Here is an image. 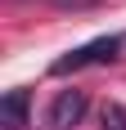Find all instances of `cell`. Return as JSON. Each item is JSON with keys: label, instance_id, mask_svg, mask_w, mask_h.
<instances>
[{"label": "cell", "instance_id": "1", "mask_svg": "<svg viewBox=\"0 0 126 130\" xmlns=\"http://www.w3.org/2000/svg\"><path fill=\"white\" fill-rule=\"evenodd\" d=\"M117 50H122V36H99V40H90V45H77L72 54H63V58H54V76H68V72H81V67L90 63H113Z\"/></svg>", "mask_w": 126, "mask_h": 130}, {"label": "cell", "instance_id": "2", "mask_svg": "<svg viewBox=\"0 0 126 130\" xmlns=\"http://www.w3.org/2000/svg\"><path fill=\"white\" fill-rule=\"evenodd\" d=\"M86 117V94L81 90H63L50 108V130H72L77 121Z\"/></svg>", "mask_w": 126, "mask_h": 130}, {"label": "cell", "instance_id": "3", "mask_svg": "<svg viewBox=\"0 0 126 130\" xmlns=\"http://www.w3.org/2000/svg\"><path fill=\"white\" fill-rule=\"evenodd\" d=\"M27 108H32V94L27 90H9L0 99V126L5 130H27Z\"/></svg>", "mask_w": 126, "mask_h": 130}, {"label": "cell", "instance_id": "4", "mask_svg": "<svg viewBox=\"0 0 126 130\" xmlns=\"http://www.w3.org/2000/svg\"><path fill=\"white\" fill-rule=\"evenodd\" d=\"M104 130H126V108L122 103H108V108H104Z\"/></svg>", "mask_w": 126, "mask_h": 130}]
</instances>
